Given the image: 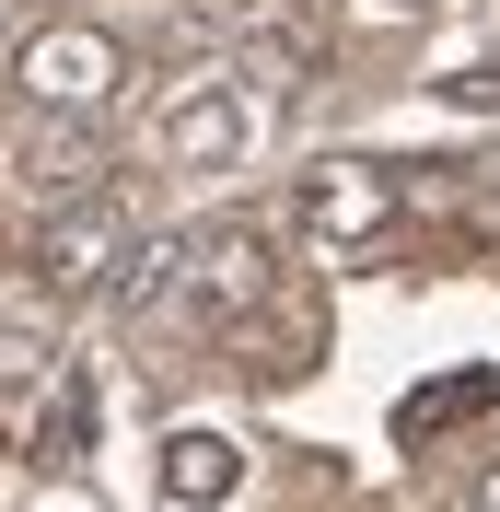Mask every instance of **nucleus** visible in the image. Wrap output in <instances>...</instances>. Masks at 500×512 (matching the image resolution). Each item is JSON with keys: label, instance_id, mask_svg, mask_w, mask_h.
Segmentation results:
<instances>
[{"label": "nucleus", "instance_id": "10", "mask_svg": "<svg viewBox=\"0 0 500 512\" xmlns=\"http://www.w3.org/2000/svg\"><path fill=\"white\" fill-rule=\"evenodd\" d=\"M47 373H59V338L24 326V315H0V396H35Z\"/></svg>", "mask_w": 500, "mask_h": 512}, {"label": "nucleus", "instance_id": "7", "mask_svg": "<svg viewBox=\"0 0 500 512\" xmlns=\"http://www.w3.org/2000/svg\"><path fill=\"white\" fill-rule=\"evenodd\" d=\"M105 291H117V315H152V303H175V291H187V233H152V245H128Z\"/></svg>", "mask_w": 500, "mask_h": 512}, {"label": "nucleus", "instance_id": "6", "mask_svg": "<svg viewBox=\"0 0 500 512\" xmlns=\"http://www.w3.org/2000/svg\"><path fill=\"white\" fill-rule=\"evenodd\" d=\"M233 489H245V443H233V431H175V443H163V501L210 512V501H233Z\"/></svg>", "mask_w": 500, "mask_h": 512}, {"label": "nucleus", "instance_id": "1", "mask_svg": "<svg viewBox=\"0 0 500 512\" xmlns=\"http://www.w3.org/2000/svg\"><path fill=\"white\" fill-rule=\"evenodd\" d=\"M12 82L35 94V117H105L117 105V82H128V47L105 24H47V35H24V59H12Z\"/></svg>", "mask_w": 500, "mask_h": 512}, {"label": "nucleus", "instance_id": "13", "mask_svg": "<svg viewBox=\"0 0 500 512\" xmlns=\"http://www.w3.org/2000/svg\"><path fill=\"white\" fill-rule=\"evenodd\" d=\"M477 512H500V454H489V478H477Z\"/></svg>", "mask_w": 500, "mask_h": 512}, {"label": "nucleus", "instance_id": "11", "mask_svg": "<svg viewBox=\"0 0 500 512\" xmlns=\"http://www.w3.org/2000/svg\"><path fill=\"white\" fill-rule=\"evenodd\" d=\"M82 443H94V384H59V408H47V431H35V454H47V466H70Z\"/></svg>", "mask_w": 500, "mask_h": 512}, {"label": "nucleus", "instance_id": "12", "mask_svg": "<svg viewBox=\"0 0 500 512\" xmlns=\"http://www.w3.org/2000/svg\"><path fill=\"white\" fill-rule=\"evenodd\" d=\"M454 94H466V105H500V59H477L466 82H454Z\"/></svg>", "mask_w": 500, "mask_h": 512}, {"label": "nucleus", "instance_id": "5", "mask_svg": "<svg viewBox=\"0 0 500 512\" xmlns=\"http://www.w3.org/2000/svg\"><path fill=\"white\" fill-rule=\"evenodd\" d=\"M396 222V175L384 163H314L303 175V233L314 245H373Z\"/></svg>", "mask_w": 500, "mask_h": 512}, {"label": "nucleus", "instance_id": "2", "mask_svg": "<svg viewBox=\"0 0 500 512\" xmlns=\"http://www.w3.org/2000/svg\"><path fill=\"white\" fill-rule=\"evenodd\" d=\"M128 256V222L105 210V198H59L47 210V233H35V280L47 291H105Z\"/></svg>", "mask_w": 500, "mask_h": 512}, {"label": "nucleus", "instance_id": "9", "mask_svg": "<svg viewBox=\"0 0 500 512\" xmlns=\"http://www.w3.org/2000/svg\"><path fill=\"white\" fill-rule=\"evenodd\" d=\"M489 396H500V373H454V384H419V396L396 408V431H454V419H477Z\"/></svg>", "mask_w": 500, "mask_h": 512}, {"label": "nucleus", "instance_id": "4", "mask_svg": "<svg viewBox=\"0 0 500 512\" xmlns=\"http://www.w3.org/2000/svg\"><path fill=\"white\" fill-rule=\"evenodd\" d=\"M187 303H198V315H233V326H245L256 303H268V233H256V222L187 233Z\"/></svg>", "mask_w": 500, "mask_h": 512}, {"label": "nucleus", "instance_id": "8", "mask_svg": "<svg viewBox=\"0 0 500 512\" xmlns=\"http://www.w3.org/2000/svg\"><path fill=\"white\" fill-rule=\"evenodd\" d=\"M24 187L35 198H94V140H82V128H35V140H24Z\"/></svg>", "mask_w": 500, "mask_h": 512}, {"label": "nucleus", "instance_id": "3", "mask_svg": "<svg viewBox=\"0 0 500 512\" xmlns=\"http://www.w3.org/2000/svg\"><path fill=\"white\" fill-rule=\"evenodd\" d=\"M245 82H221V70H198V82H175V105L152 117V152L163 163H233L245 152Z\"/></svg>", "mask_w": 500, "mask_h": 512}]
</instances>
